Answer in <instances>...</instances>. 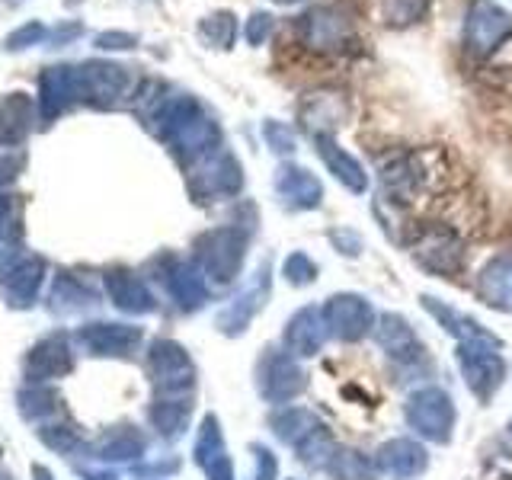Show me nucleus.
<instances>
[{
	"label": "nucleus",
	"mask_w": 512,
	"mask_h": 480,
	"mask_svg": "<svg viewBox=\"0 0 512 480\" xmlns=\"http://www.w3.org/2000/svg\"><path fill=\"white\" fill-rule=\"evenodd\" d=\"M352 32H356V26H352L349 10L336 4L314 7L298 23V39L311 52H340V48L352 42Z\"/></svg>",
	"instance_id": "obj_1"
},
{
	"label": "nucleus",
	"mask_w": 512,
	"mask_h": 480,
	"mask_svg": "<svg viewBox=\"0 0 512 480\" xmlns=\"http://www.w3.org/2000/svg\"><path fill=\"white\" fill-rule=\"evenodd\" d=\"M512 36V16L493 0H471L464 13V45L474 55H490Z\"/></svg>",
	"instance_id": "obj_2"
},
{
	"label": "nucleus",
	"mask_w": 512,
	"mask_h": 480,
	"mask_svg": "<svg viewBox=\"0 0 512 480\" xmlns=\"http://www.w3.org/2000/svg\"><path fill=\"white\" fill-rule=\"evenodd\" d=\"M132 90V74L116 61H84L80 64V93L96 106H116Z\"/></svg>",
	"instance_id": "obj_3"
},
{
	"label": "nucleus",
	"mask_w": 512,
	"mask_h": 480,
	"mask_svg": "<svg viewBox=\"0 0 512 480\" xmlns=\"http://www.w3.org/2000/svg\"><path fill=\"white\" fill-rule=\"evenodd\" d=\"M39 90H42V116L55 119L61 109H68L74 100H80V68L71 64H52L45 68L39 77Z\"/></svg>",
	"instance_id": "obj_4"
},
{
	"label": "nucleus",
	"mask_w": 512,
	"mask_h": 480,
	"mask_svg": "<svg viewBox=\"0 0 512 480\" xmlns=\"http://www.w3.org/2000/svg\"><path fill=\"white\" fill-rule=\"evenodd\" d=\"M32 122V100L26 93H7L0 100V144L23 141Z\"/></svg>",
	"instance_id": "obj_5"
},
{
	"label": "nucleus",
	"mask_w": 512,
	"mask_h": 480,
	"mask_svg": "<svg viewBox=\"0 0 512 480\" xmlns=\"http://www.w3.org/2000/svg\"><path fill=\"white\" fill-rule=\"evenodd\" d=\"M317 144H320V154H324V160H327V167L340 176V180L349 186V189H365V173H362V167L352 160L346 151H340L333 144V138H327V135H317Z\"/></svg>",
	"instance_id": "obj_6"
},
{
	"label": "nucleus",
	"mask_w": 512,
	"mask_h": 480,
	"mask_svg": "<svg viewBox=\"0 0 512 480\" xmlns=\"http://www.w3.org/2000/svg\"><path fill=\"white\" fill-rule=\"evenodd\" d=\"M199 39L212 48H221V52H228L237 39V16L231 10H215L208 13L205 20L199 23Z\"/></svg>",
	"instance_id": "obj_7"
},
{
	"label": "nucleus",
	"mask_w": 512,
	"mask_h": 480,
	"mask_svg": "<svg viewBox=\"0 0 512 480\" xmlns=\"http://www.w3.org/2000/svg\"><path fill=\"white\" fill-rule=\"evenodd\" d=\"M282 192H288L292 199H301L304 205H311L320 196V186L314 176L292 167V170H282Z\"/></svg>",
	"instance_id": "obj_8"
},
{
	"label": "nucleus",
	"mask_w": 512,
	"mask_h": 480,
	"mask_svg": "<svg viewBox=\"0 0 512 480\" xmlns=\"http://www.w3.org/2000/svg\"><path fill=\"white\" fill-rule=\"evenodd\" d=\"M48 36H52V29L32 20V23H26V26H20V29H13L10 36H7V42H4V48H7V52H23V48H32V45H39V42H48Z\"/></svg>",
	"instance_id": "obj_9"
},
{
	"label": "nucleus",
	"mask_w": 512,
	"mask_h": 480,
	"mask_svg": "<svg viewBox=\"0 0 512 480\" xmlns=\"http://www.w3.org/2000/svg\"><path fill=\"white\" fill-rule=\"evenodd\" d=\"M432 0H391L388 4V16L394 23H413L420 20V16H426Z\"/></svg>",
	"instance_id": "obj_10"
},
{
	"label": "nucleus",
	"mask_w": 512,
	"mask_h": 480,
	"mask_svg": "<svg viewBox=\"0 0 512 480\" xmlns=\"http://www.w3.org/2000/svg\"><path fill=\"white\" fill-rule=\"evenodd\" d=\"M93 42H96V48H103V52H128V48L138 45V36L135 32H122V29H106Z\"/></svg>",
	"instance_id": "obj_11"
},
{
	"label": "nucleus",
	"mask_w": 512,
	"mask_h": 480,
	"mask_svg": "<svg viewBox=\"0 0 512 480\" xmlns=\"http://www.w3.org/2000/svg\"><path fill=\"white\" fill-rule=\"evenodd\" d=\"M272 16L269 13H253L250 20H247V29H244V36H247V42L250 45H263L269 36H272Z\"/></svg>",
	"instance_id": "obj_12"
},
{
	"label": "nucleus",
	"mask_w": 512,
	"mask_h": 480,
	"mask_svg": "<svg viewBox=\"0 0 512 480\" xmlns=\"http://www.w3.org/2000/svg\"><path fill=\"white\" fill-rule=\"evenodd\" d=\"M266 138H269V144L276 151H292L295 148V135L279 122H266Z\"/></svg>",
	"instance_id": "obj_13"
},
{
	"label": "nucleus",
	"mask_w": 512,
	"mask_h": 480,
	"mask_svg": "<svg viewBox=\"0 0 512 480\" xmlns=\"http://www.w3.org/2000/svg\"><path fill=\"white\" fill-rule=\"evenodd\" d=\"M80 32H84V26H80V23L58 26V29H52V36H48V42H52V48H61V45H68L71 39H77Z\"/></svg>",
	"instance_id": "obj_14"
},
{
	"label": "nucleus",
	"mask_w": 512,
	"mask_h": 480,
	"mask_svg": "<svg viewBox=\"0 0 512 480\" xmlns=\"http://www.w3.org/2000/svg\"><path fill=\"white\" fill-rule=\"evenodd\" d=\"M272 4H282V7H292V4H301V0H272Z\"/></svg>",
	"instance_id": "obj_15"
},
{
	"label": "nucleus",
	"mask_w": 512,
	"mask_h": 480,
	"mask_svg": "<svg viewBox=\"0 0 512 480\" xmlns=\"http://www.w3.org/2000/svg\"><path fill=\"white\" fill-rule=\"evenodd\" d=\"M7 4H10V7H20V4H23V0H7Z\"/></svg>",
	"instance_id": "obj_16"
},
{
	"label": "nucleus",
	"mask_w": 512,
	"mask_h": 480,
	"mask_svg": "<svg viewBox=\"0 0 512 480\" xmlns=\"http://www.w3.org/2000/svg\"><path fill=\"white\" fill-rule=\"evenodd\" d=\"M64 4H68V7H74V4H80V0H64Z\"/></svg>",
	"instance_id": "obj_17"
}]
</instances>
